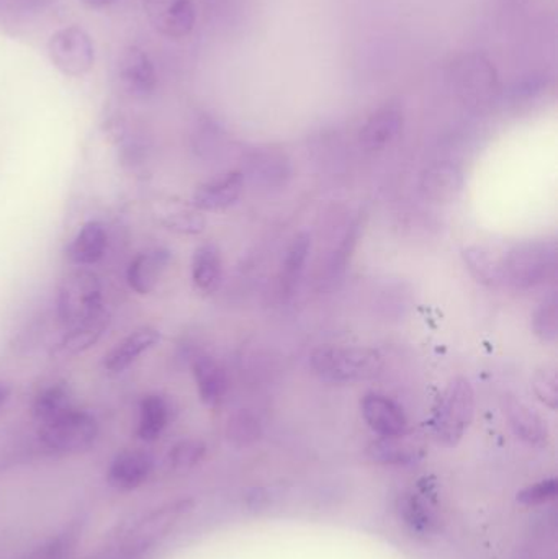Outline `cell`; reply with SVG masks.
Instances as JSON below:
<instances>
[{"label":"cell","mask_w":558,"mask_h":559,"mask_svg":"<svg viewBox=\"0 0 558 559\" xmlns=\"http://www.w3.org/2000/svg\"><path fill=\"white\" fill-rule=\"evenodd\" d=\"M557 254L556 239H530L504 249V286L526 292L544 285L556 275Z\"/></svg>","instance_id":"obj_1"},{"label":"cell","mask_w":558,"mask_h":559,"mask_svg":"<svg viewBox=\"0 0 558 559\" xmlns=\"http://www.w3.org/2000/svg\"><path fill=\"white\" fill-rule=\"evenodd\" d=\"M311 368L321 380L330 383H357L372 380L382 371L383 360L376 350L366 347L317 348L311 354Z\"/></svg>","instance_id":"obj_2"},{"label":"cell","mask_w":558,"mask_h":559,"mask_svg":"<svg viewBox=\"0 0 558 559\" xmlns=\"http://www.w3.org/2000/svg\"><path fill=\"white\" fill-rule=\"evenodd\" d=\"M475 416V391L464 377L454 378L439 397L432 416V433L439 445L454 449L464 439Z\"/></svg>","instance_id":"obj_3"},{"label":"cell","mask_w":558,"mask_h":559,"mask_svg":"<svg viewBox=\"0 0 558 559\" xmlns=\"http://www.w3.org/2000/svg\"><path fill=\"white\" fill-rule=\"evenodd\" d=\"M102 311H105L104 285L94 271L78 267L61 280L56 295V314L62 324L71 328Z\"/></svg>","instance_id":"obj_4"},{"label":"cell","mask_w":558,"mask_h":559,"mask_svg":"<svg viewBox=\"0 0 558 559\" xmlns=\"http://www.w3.org/2000/svg\"><path fill=\"white\" fill-rule=\"evenodd\" d=\"M100 426L94 414L87 411H66L61 416L43 424L39 440L46 449L59 455H78L94 445Z\"/></svg>","instance_id":"obj_5"},{"label":"cell","mask_w":558,"mask_h":559,"mask_svg":"<svg viewBox=\"0 0 558 559\" xmlns=\"http://www.w3.org/2000/svg\"><path fill=\"white\" fill-rule=\"evenodd\" d=\"M455 92L467 107L485 110L497 100L498 75L494 64L485 56L471 52L452 66Z\"/></svg>","instance_id":"obj_6"},{"label":"cell","mask_w":558,"mask_h":559,"mask_svg":"<svg viewBox=\"0 0 558 559\" xmlns=\"http://www.w3.org/2000/svg\"><path fill=\"white\" fill-rule=\"evenodd\" d=\"M48 55L52 66L68 78H82L94 68V41L78 25L64 26L52 33L48 41Z\"/></svg>","instance_id":"obj_7"},{"label":"cell","mask_w":558,"mask_h":559,"mask_svg":"<svg viewBox=\"0 0 558 559\" xmlns=\"http://www.w3.org/2000/svg\"><path fill=\"white\" fill-rule=\"evenodd\" d=\"M151 25L161 35L182 39L195 28L197 10L192 0H143Z\"/></svg>","instance_id":"obj_8"},{"label":"cell","mask_w":558,"mask_h":559,"mask_svg":"<svg viewBox=\"0 0 558 559\" xmlns=\"http://www.w3.org/2000/svg\"><path fill=\"white\" fill-rule=\"evenodd\" d=\"M246 173L252 187L258 190L282 189L290 177V163L282 151L272 147H259L248 154L245 160Z\"/></svg>","instance_id":"obj_9"},{"label":"cell","mask_w":558,"mask_h":559,"mask_svg":"<svg viewBox=\"0 0 558 559\" xmlns=\"http://www.w3.org/2000/svg\"><path fill=\"white\" fill-rule=\"evenodd\" d=\"M246 179L241 170H228L197 187L193 206L200 212H219L229 209L241 199Z\"/></svg>","instance_id":"obj_10"},{"label":"cell","mask_w":558,"mask_h":559,"mask_svg":"<svg viewBox=\"0 0 558 559\" xmlns=\"http://www.w3.org/2000/svg\"><path fill=\"white\" fill-rule=\"evenodd\" d=\"M118 81L131 97H150L156 91L157 74L147 52L136 46L124 49L118 62Z\"/></svg>","instance_id":"obj_11"},{"label":"cell","mask_w":558,"mask_h":559,"mask_svg":"<svg viewBox=\"0 0 558 559\" xmlns=\"http://www.w3.org/2000/svg\"><path fill=\"white\" fill-rule=\"evenodd\" d=\"M504 416L514 436L531 447H544L549 442V427L530 404L514 394L507 393L501 400Z\"/></svg>","instance_id":"obj_12"},{"label":"cell","mask_w":558,"mask_h":559,"mask_svg":"<svg viewBox=\"0 0 558 559\" xmlns=\"http://www.w3.org/2000/svg\"><path fill=\"white\" fill-rule=\"evenodd\" d=\"M360 411L367 426L380 437L402 436L408 430L405 411L385 394H366L360 403Z\"/></svg>","instance_id":"obj_13"},{"label":"cell","mask_w":558,"mask_h":559,"mask_svg":"<svg viewBox=\"0 0 558 559\" xmlns=\"http://www.w3.org/2000/svg\"><path fill=\"white\" fill-rule=\"evenodd\" d=\"M173 261V254L166 248H150L138 252L127 269V282L138 295L146 296L156 289Z\"/></svg>","instance_id":"obj_14"},{"label":"cell","mask_w":558,"mask_h":559,"mask_svg":"<svg viewBox=\"0 0 558 559\" xmlns=\"http://www.w3.org/2000/svg\"><path fill=\"white\" fill-rule=\"evenodd\" d=\"M154 469L151 453L144 450H123L111 460L107 479L111 488L118 491H134L150 479Z\"/></svg>","instance_id":"obj_15"},{"label":"cell","mask_w":558,"mask_h":559,"mask_svg":"<svg viewBox=\"0 0 558 559\" xmlns=\"http://www.w3.org/2000/svg\"><path fill=\"white\" fill-rule=\"evenodd\" d=\"M405 123L402 108L396 104H387L370 115L359 134V143L369 153H379L400 136Z\"/></svg>","instance_id":"obj_16"},{"label":"cell","mask_w":558,"mask_h":559,"mask_svg":"<svg viewBox=\"0 0 558 559\" xmlns=\"http://www.w3.org/2000/svg\"><path fill=\"white\" fill-rule=\"evenodd\" d=\"M161 341L159 329L153 325H143L134 329L123 341L118 342L107 355H105L104 368L108 373H123L124 370L136 364L141 355L156 347Z\"/></svg>","instance_id":"obj_17"},{"label":"cell","mask_w":558,"mask_h":559,"mask_svg":"<svg viewBox=\"0 0 558 559\" xmlns=\"http://www.w3.org/2000/svg\"><path fill=\"white\" fill-rule=\"evenodd\" d=\"M108 233L104 223L92 219L84 223L68 248V259L72 265L88 269L98 264L107 254Z\"/></svg>","instance_id":"obj_18"},{"label":"cell","mask_w":558,"mask_h":559,"mask_svg":"<svg viewBox=\"0 0 558 559\" xmlns=\"http://www.w3.org/2000/svg\"><path fill=\"white\" fill-rule=\"evenodd\" d=\"M192 504L190 499H180L157 509L138 525L136 531L131 534L130 544L150 550L151 545L169 534L170 528L192 509Z\"/></svg>","instance_id":"obj_19"},{"label":"cell","mask_w":558,"mask_h":559,"mask_svg":"<svg viewBox=\"0 0 558 559\" xmlns=\"http://www.w3.org/2000/svg\"><path fill=\"white\" fill-rule=\"evenodd\" d=\"M192 373L202 403L209 407L219 406L229 390L225 368L210 355L199 354L193 357Z\"/></svg>","instance_id":"obj_20"},{"label":"cell","mask_w":558,"mask_h":559,"mask_svg":"<svg viewBox=\"0 0 558 559\" xmlns=\"http://www.w3.org/2000/svg\"><path fill=\"white\" fill-rule=\"evenodd\" d=\"M367 459L376 465L408 466L418 462L425 455V450L416 440L402 436L380 437L373 440L366 450Z\"/></svg>","instance_id":"obj_21"},{"label":"cell","mask_w":558,"mask_h":559,"mask_svg":"<svg viewBox=\"0 0 558 559\" xmlns=\"http://www.w3.org/2000/svg\"><path fill=\"white\" fill-rule=\"evenodd\" d=\"M503 252L488 245L468 246L462 252L472 277L488 288L504 286Z\"/></svg>","instance_id":"obj_22"},{"label":"cell","mask_w":558,"mask_h":559,"mask_svg":"<svg viewBox=\"0 0 558 559\" xmlns=\"http://www.w3.org/2000/svg\"><path fill=\"white\" fill-rule=\"evenodd\" d=\"M108 324H110V316L102 311L100 314L94 316L87 321L71 325L58 342L55 354L61 358H71L91 350L100 341Z\"/></svg>","instance_id":"obj_23"},{"label":"cell","mask_w":558,"mask_h":559,"mask_svg":"<svg viewBox=\"0 0 558 559\" xmlns=\"http://www.w3.org/2000/svg\"><path fill=\"white\" fill-rule=\"evenodd\" d=\"M396 515H399L403 527L416 537H429L438 528L435 509L415 491L402 492L399 496Z\"/></svg>","instance_id":"obj_24"},{"label":"cell","mask_w":558,"mask_h":559,"mask_svg":"<svg viewBox=\"0 0 558 559\" xmlns=\"http://www.w3.org/2000/svg\"><path fill=\"white\" fill-rule=\"evenodd\" d=\"M464 187V176L455 164L439 163L423 174L422 190L436 203H451L458 199Z\"/></svg>","instance_id":"obj_25"},{"label":"cell","mask_w":558,"mask_h":559,"mask_svg":"<svg viewBox=\"0 0 558 559\" xmlns=\"http://www.w3.org/2000/svg\"><path fill=\"white\" fill-rule=\"evenodd\" d=\"M173 419V406L163 394L151 393L141 400L136 433L144 442L159 439Z\"/></svg>","instance_id":"obj_26"},{"label":"cell","mask_w":558,"mask_h":559,"mask_svg":"<svg viewBox=\"0 0 558 559\" xmlns=\"http://www.w3.org/2000/svg\"><path fill=\"white\" fill-rule=\"evenodd\" d=\"M311 251V238L307 233H300L292 241L284 262H282L281 275H278V293L282 301H288L294 296L295 288L304 275L305 265H307L308 255Z\"/></svg>","instance_id":"obj_27"},{"label":"cell","mask_w":558,"mask_h":559,"mask_svg":"<svg viewBox=\"0 0 558 559\" xmlns=\"http://www.w3.org/2000/svg\"><path fill=\"white\" fill-rule=\"evenodd\" d=\"M223 278L222 252L212 242L199 246L192 258V280L197 289L213 293L218 289Z\"/></svg>","instance_id":"obj_28"},{"label":"cell","mask_w":558,"mask_h":559,"mask_svg":"<svg viewBox=\"0 0 558 559\" xmlns=\"http://www.w3.org/2000/svg\"><path fill=\"white\" fill-rule=\"evenodd\" d=\"M72 394L64 381H52L36 391L32 401V413L35 419L46 424L71 409Z\"/></svg>","instance_id":"obj_29"},{"label":"cell","mask_w":558,"mask_h":559,"mask_svg":"<svg viewBox=\"0 0 558 559\" xmlns=\"http://www.w3.org/2000/svg\"><path fill=\"white\" fill-rule=\"evenodd\" d=\"M262 423L252 411L239 409L229 416L226 424V439L233 447L248 449L261 440Z\"/></svg>","instance_id":"obj_30"},{"label":"cell","mask_w":558,"mask_h":559,"mask_svg":"<svg viewBox=\"0 0 558 559\" xmlns=\"http://www.w3.org/2000/svg\"><path fill=\"white\" fill-rule=\"evenodd\" d=\"M533 332L544 344H556L558 338V301L556 293L547 296L533 314Z\"/></svg>","instance_id":"obj_31"},{"label":"cell","mask_w":558,"mask_h":559,"mask_svg":"<svg viewBox=\"0 0 558 559\" xmlns=\"http://www.w3.org/2000/svg\"><path fill=\"white\" fill-rule=\"evenodd\" d=\"M206 455V443L199 439H183L169 450L167 462L176 472L195 468Z\"/></svg>","instance_id":"obj_32"},{"label":"cell","mask_w":558,"mask_h":559,"mask_svg":"<svg viewBox=\"0 0 558 559\" xmlns=\"http://www.w3.org/2000/svg\"><path fill=\"white\" fill-rule=\"evenodd\" d=\"M161 225L176 235L197 236L205 231L206 219L202 213L179 210V212H169L161 216Z\"/></svg>","instance_id":"obj_33"},{"label":"cell","mask_w":558,"mask_h":559,"mask_svg":"<svg viewBox=\"0 0 558 559\" xmlns=\"http://www.w3.org/2000/svg\"><path fill=\"white\" fill-rule=\"evenodd\" d=\"M533 391L541 403L556 411L558 406V374L556 367H543L533 377Z\"/></svg>","instance_id":"obj_34"},{"label":"cell","mask_w":558,"mask_h":559,"mask_svg":"<svg viewBox=\"0 0 558 559\" xmlns=\"http://www.w3.org/2000/svg\"><path fill=\"white\" fill-rule=\"evenodd\" d=\"M558 481L556 478L543 479V481L534 483L527 488L518 492L517 501L524 508H539V506L549 504L557 498Z\"/></svg>","instance_id":"obj_35"},{"label":"cell","mask_w":558,"mask_h":559,"mask_svg":"<svg viewBox=\"0 0 558 559\" xmlns=\"http://www.w3.org/2000/svg\"><path fill=\"white\" fill-rule=\"evenodd\" d=\"M69 551H71L69 542H66L64 538H56V540L43 545L29 559H69Z\"/></svg>","instance_id":"obj_36"},{"label":"cell","mask_w":558,"mask_h":559,"mask_svg":"<svg viewBox=\"0 0 558 559\" xmlns=\"http://www.w3.org/2000/svg\"><path fill=\"white\" fill-rule=\"evenodd\" d=\"M146 548L138 547V545L128 544L127 547L121 548L115 557L110 559H144Z\"/></svg>","instance_id":"obj_37"},{"label":"cell","mask_w":558,"mask_h":559,"mask_svg":"<svg viewBox=\"0 0 558 559\" xmlns=\"http://www.w3.org/2000/svg\"><path fill=\"white\" fill-rule=\"evenodd\" d=\"M81 2L91 9H105V7L114 5L118 0H81Z\"/></svg>","instance_id":"obj_38"},{"label":"cell","mask_w":558,"mask_h":559,"mask_svg":"<svg viewBox=\"0 0 558 559\" xmlns=\"http://www.w3.org/2000/svg\"><path fill=\"white\" fill-rule=\"evenodd\" d=\"M12 396V386L7 381L0 380V407Z\"/></svg>","instance_id":"obj_39"},{"label":"cell","mask_w":558,"mask_h":559,"mask_svg":"<svg viewBox=\"0 0 558 559\" xmlns=\"http://www.w3.org/2000/svg\"><path fill=\"white\" fill-rule=\"evenodd\" d=\"M513 559H536V554L530 545H523V547L518 548Z\"/></svg>","instance_id":"obj_40"}]
</instances>
